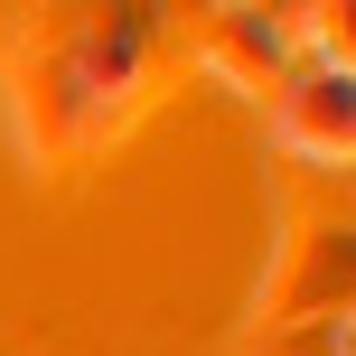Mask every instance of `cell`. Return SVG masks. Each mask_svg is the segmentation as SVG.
<instances>
[{
	"label": "cell",
	"mask_w": 356,
	"mask_h": 356,
	"mask_svg": "<svg viewBox=\"0 0 356 356\" xmlns=\"http://www.w3.org/2000/svg\"><path fill=\"white\" fill-rule=\"evenodd\" d=\"M309 319H347V216L282 225V272L253 300V328H309Z\"/></svg>",
	"instance_id": "6da1fadb"
},
{
	"label": "cell",
	"mask_w": 356,
	"mask_h": 356,
	"mask_svg": "<svg viewBox=\"0 0 356 356\" xmlns=\"http://www.w3.org/2000/svg\"><path fill=\"white\" fill-rule=\"evenodd\" d=\"M272 131H282L291 169H328V178H347V141H356L347 66H291L282 94H272Z\"/></svg>",
	"instance_id": "7a4b0ae2"
},
{
	"label": "cell",
	"mask_w": 356,
	"mask_h": 356,
	"mask_svg": "<svg viewBox=\"0 0 356 356\" xmlns=\"http://www.w3.org/2000/svg\"><path fill=\"white\" fill-rule=\"evenodd\" d=\"M197 66L234 75L253 104L282 94V75H291V29H282V10H207V29H197Z\"/></svg>",
	"instance_id": "3957f363"
}]
</instances>
